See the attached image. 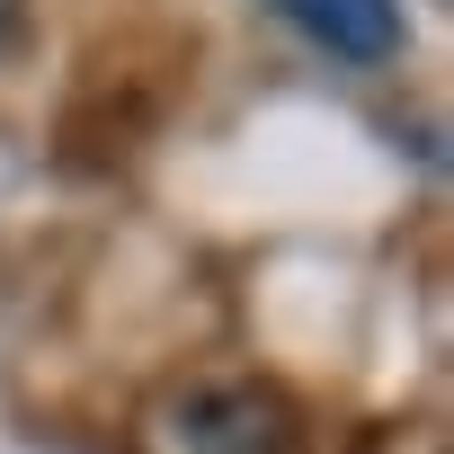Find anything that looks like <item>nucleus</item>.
<instances>
[{
    "mask_svg": "<svg viewBox=\"0 0 454 454\" xmlns=\"http://www.w3.org/2000/svg\"><path fill=\"white\" fill-rule=\"evenodd\" d=\"M268 10L330 63H356V72H383L410 54V10L401 0H268Z\"/></svg>",
    "mask_w": 454,
    "mask_h": 454,
    "instance_id": "obj_1",
    "label": "nucleus"
},
{
    "mask_svg": "<svg viewBox=\"0 0 454 454\" xmlns=\"http://www.w3.org/2000/svg\"><path fill=\"white\" fill-rule=\"evenodd\" d=\"M187 454H294V410L268 383H223L187 401Z\"/></svg>",
    "mask_w": 454,
    "mask_h": 454,
    "instance_id": "obj_2",
    "label": "nucleus"
},
{
    "mask_svg": "<svg viewBox=\"0 0 454 454\" xmlns=\"http://www.w3.org/2000/svg\"><path fill=\"white\" fill-rule=\"evenodd\" d=\"M10 27H19V0H0V45H10Z\"/></svg>",
    "mask_w": 454,
    "mask_h": 454,
    "instance_id": "obj_3",
    "label": "nucleus"
}]
</instances>
